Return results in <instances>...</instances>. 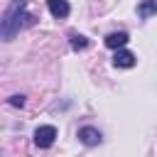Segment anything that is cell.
Returning <instances> with one entry per match:
<instances>
[{
  "instance_id": "cell-9",
  "label": "cell",
  "mask_w": 157,
  "mask_h": 157,
  "mask_svg": "<svg viewBox=\"0 0 157 157\" xmlns=\"http://www.w3.org/2000/svg\"><path fill=\"white\" fill-rule=\"evenodd\" d=\"M10 103H12V105H25V98H22V96H12Z\"/></svg>"
},
{
  "instance_id": "cell-8",
  "label": "cell",
  "mask_w": 157,
  "mask_h": 157,
  "mask_svg": "<svg viewBox=\"0 0 157 157\" xmlns=\"http://www.w3.org/2000/svg\"><path fill=\"white\" fill-rule=\"evenodd\" d=\"M71 47H74V49H86V47H88V42H86V37L74 34V37H71Z\"/></svg>"
},
{
  "instance_id": "cell-1",
  "label": "cell",
  "mask_w": 157,
  "mask_h": 157,
  "mask_svg": "<svg viewBox=\"0 0 157 157\" xmlns=\"http://www.w3.org/2000/svg\"><path fill=\"white\" fill-rule=\"evenodd\" d=\"M25 7H27V5H25V0H15V2L7 7L5 17L0 20V37H2V39H12V37L20 32Z\"/></svg>"
},
{
  "instance_id": "cell-2",
  "label": "cell",
  "mask_w": 157,
  "mask_h": 157,
  "mask_svg": "<svg viewBox=\"0 0 157 157\" xmlns=\"http://www.w3.org/2000/svg\"><path fill=\"white\" fill-rule=\"evenodd\" d=\"M54 140H56V128H54V125H39V128L34 130V145H37V147L47 150V147L54 145Z\"/></svg>"
},
{
  "instance_id": "cell-7",
  "label": "cell",
  "mask_w": 157,
  "mask_h": 157,
  "mask_svg": "<svg viewBox=\"0 0 157 157\" xmlns=\"http://www.w3.org/2000/svg\"><path fill=\"white\" fill-rule=\"evenodd\" d=\"M155 10H157L155 0H142V5L137 7V12H140L142 17H150V15H155Z\"/></svg>"
},
{
  "instance_id": "cell-6",
  "label": "cell",
  "mask_w": 157,
  "mask_h": 157,
  "mask_svg": "<svg viewBox=\"0 0 157 157\" xmlns=\"http://www.w3.org/2000/svg\"><path fill=\"white\" fill-rule=\"evenodd\" d=\"M128 32H110L108 37H105V47H110V49H123L125 44H128Z\"/></svg>"
},
{
  "instance_id": "cell-3",
  "label": "cell",
  "mask_w": 157,
  "mask_h": 157,
  "mask_svg": "<svg viewBox=\"0 0 157 157\" xmlns=\"http://www.w3.org/2000/svg\"><path fill=\"white\" fill-rule=\"evenodd\" d=\"M113 64L118 69H130V66H135V54L128 52V49H118L115 56H113Z\"/></svg>"
},
{
  "instance_id": "cell-4",
  "label": "cell",
  "mask_w": 157,
  "mask_h": 157,
  "mask_svg": "<svg viewBox=\"0 0 157 157\" xmlns=\"http://www.w3.org/2000/svg\"><path fill=\"white\" fill-rule=\"evenodd\" d=\"M78 140H81L83 145H98V142H101V132H98L96 128L86 125V128L78 130Z\"/></svg>"
},
{
  "instance_id": "cell-5",
  "label": "cell",
  "mask_w": 157,
  "mask_h": 157,
  "mask_svg": "<svg viewBox=\"0 0 157 157\" xmlns=\"http://www.w3.org/2000/svg\"><path fill=\"white\" fill-rule=\"evenodd\" d=\"M47 7H49V12H52L54 17H59V20L71 12V7H69L66 0H47Z\"/></svg>"
}]
</instances>
